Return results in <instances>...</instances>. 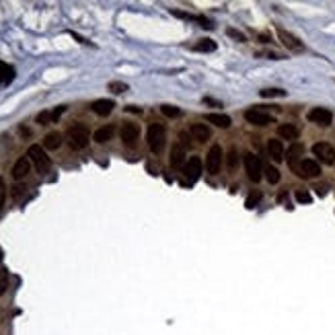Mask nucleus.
Instances as JSON below:
<instances>
[{"instance_id":"7","label":"nucleus","mask_w":335,"mask_h":335,"mask_svg":"<svg viewBox=\"0 0 335 335\" xmlns=\"http://www.w3.org/2000/svg\"><path fill=\"white\" fill-rule=\"evenodd\" d=\"M120 136H122V142H123L125 146H134L136 140H138V136H140V128H138V123L128 122V123L122 125Z\"/></svg>"},{"instance_id":"10","label":"nucleus","mask_w":335,"mask_h":335,"mask_svg":"<svg viewBox=\"0 0 335 335\" xmlns=\"http://www.w3.org/2000/svg\"><path fill=\"white\" fill-rule=\"evenodd\" d=\"M296 173H298L300 177H305V179H308V177H317L319 173H321V167H319V163H315V160L305 158V160H300V163H298Z\"/></svg>"},{"instance_id":"3","label":"nucleus","mask_w":335,"mask_h":335,"mask_svg":"<svg viewBox=\"0 0 335 335\" xmlns=\"http://www.w3.org/2000/svg\"><path fill=\"white\" fill-rule=\"evenodd\" d=\"M68 144H70L72 150H83L89 144V130L87 125L76 123L68 130Z\"/></svg>"},{"instance_id":"15","label":"nucleus","mask_w":335,"mask_h":335,"mask_svg":"<svg viewBox=\"0 0 335 335\" xmlns=\"http://www.w3.org/2000/svg\"><path fill=\"white\" fill-rule=\"evenodd\" d=\"M29 171H31V160L27 156H21L15 163V167H13V177L15 179H23V177L29 175Z\"/></svg>"},{"instance_id":"22","label":"nucleus","mask_w":335,"mask_h":335,"mask_svg":"<svg viewBox=\"0 0 335 335\" xmlns=\"http://www.w3.org/2000/svg\"><path fill=\"white\" fill-rule=\"evenodd\" d=\"M60 144H62V134L60 132H52V134H48L43 138V148H48V150L60 148Z\"/></svg>"},{"instance_id":"35","label":"nucleus","mask_w":335,"mask_h":335,"mask_svg":"<svg viewBox=\"0 0 335 335\" xmlns=\"http://www.w3.org/2000/svg\"><path fill=\"white\" fill-rule=\"evenodd\" d=\"M228 35L235 37V39H239V41H245V35H243V33H239V31H235V29H228Z\"/></svg>"},{"instance_id":"24","label":"nucleus","mask_w":335,"mask_h":335,"mask_svg":"<svg viewBox=\"0 0 335 335\" xmlns=\"http://www.w3.org/2000/svg\"><path fill=\"white\" fill-rule=\"evenodd\" d=\"M13 78H15V70L4 62H0V83H10Z\"/></svg>"},{"instance_id":"2","label":"nucleus","mask_w":335,"mask_h":335,"mask_svg":"<svg viewBox=\"0 0 335 335\" xmlns=\"http://www.w3.org/2000/svg\"><path fill=\"white\" fill-rule=\"evenodd\" d=\"M27 156H29V160L33 165H35V169L39 171V173H48L50 171V167H52V160H50V156L45 154V150H43V146H39V144H33V146H29V150H27Z\"/></svg>"},{"instance_id":"14","label":"nucleus","mask_w":335,"mask_h":335,"mask_svg":"<svg viewBox=\"0 0 335 335\" xmlns=\"http://www.w3.org/2000/svg\"><path fill=\"white\" fill-rule=\"evenodd\" d=\"M189 134L193 136V140H198V142H206V140H210V136H212L210 128H208L206 123H193L191 128H189Z\"/></svg>"},{"instance_id":"20","label":"nucleus","mask_w":335,"mask_h":335,"mask_svg":"<svg viewBox=\"0 0 335 335\" xmlns=\"http://www.w3.org/2000/svg\"><path fill=\"white\" fill-rule=\"evenodd\" d=\"M183 163H185V146H181V144L173 146V150H171V165L173 167H181Z\"/></svg>"},{"instance_id":"38","label":"nucleus","mask_w":335,"mask_h":335,"mask_svg":"<svg viewBox=\"0 0 335 335\" xmlns=\"http://www.w3.org/2000/svg\"><path fill=\"white\" fill-rule=\"evenodd\" d=\"M0 261H2V249H0Z\"/></svg>"},{"instance_id":"26","label":"nucleus","mask_w":335,"mask_h":335,"mask_svg":"<svg viewBox=\"0 0 335 335\" xmlns=\"http://www.w3.org/2000/svg\"><path fill=\"white\" fill-rule=\"evenodd\" d=\"M259 95H261L263 99H272V97H284V95H286V91H282V89H263V91H259Z\"/></svg>"},{"instance_id":"4","label":"nucleus","mask_w":335,"mask_h":335,"mask_svg":"<svg viewBox=\"0 0 335 335\" xmlns=\"http://www.w3.org/2000/svg\"><path fill=\"white\" fill-rule=\"evenodd\" d=\"M222 167V148L214 144L210 150H208V156H206V169L210 175H216Z\"/></svg>"},{"instance_id":"21","label":"nucleus","mask_w":335,"mask_h":335,"mask_svg":"<svg viewBox=\"0 0 335 335\" xmlns=\"http://www.w3.org/2000/svg\"><path fill=\"white\" fill-rule=\"evenodd\" d=\"M206 120L210 123H214V125H218V128H228L230 125V118L224 115V113H208Z\"/></svg>"},{"instance_id":"33","label":"nucleus","mask_w":335,"mask_h":335,"mask_svg":"<svg viewBox=\"0 0 335 335\" xmlns=\"http://www.w3.org/2000/svg\"><path fill=\"white\" fill-rule=\"evenodd\" d=\"M296 200L300 204H310V202H313V198H310L308 191H296Z\"/></svg>"},{"instance_id":"34","label":"nucleus","mask_w":335,"mask_h":335,"mask_svg":"<svg viewBox=\"0 0 335 335\" xmlns=\"http://www.w3.org/2000/svg\"><path fill=\"white\" fill-rule=\"evenodd\" d=\"M4 200H6V183H4L2 177H0V208H2Z\"/></svg>"},{"instance_id":"28","label":"nucleus","mask_w":335,"mask_h":335,"mask_svg":"<svg viewBox=\"0 0 335 335\" xmlns=\"http://www.w3.org/2000/svg\"><path fill=\"white\" fill-rule=\"evenodd\" d=\"M37 123H39V125H48V123H54L52 111H41V113L37 115Z\"/></svg>"},{"instance_id":"5","label":"nucleus","mask_w":335,"mask_h":335,"mask_svg":"<svg viewBox=\"0 0 335 335\" xmlns=\"http://www.w3.org/2000/svg\"><path fill=\"white\" fill-rule=\"evenodd\" d=\"M245 169H247V175L253 183H257L261 179V173H263V167H261V160L259 156L255 154H245Z\"/></svg>"},{"instance_id":"29","label":"nucleus","mask_w":335,"mask_h":335,"mask_svg":"<svg viewBox=\"0 0 335 335\" xmlns=\"http://www.w3.org/2000/svg\"><path fill=\"white\" fill-rule=\"evenodd\" d=\"M259 200H261V193H259V191H251L249 198H247V202H245V206H247V208H255Z\"/></svg>"},{"instance_id":"18","label":"nucleus","mask_w":335,"mask_h":335,"mask_svg":"<svg viewBox=\"0 0 335 335\" xmlns=\"http://www.w3.org/2000/svg\"><path fill=\"white\" fill-rule=\"evenodd\" d=\"M278 134H280V138H284V140H296L300 132L294 123H282L278 128Z\"/></svg>"},{"instance_id":"36","label":"nucleus","mask_w":335,"mask_h":335,"mask_svg":"<svg viewBox=\"0 0 335 335\" xmlns=\"http://www.w3.org/2000/svg\"><path fill=\"white\" fill-rule=\"evenodd\" d=\"M204 103H206V105H216V107H220V103L214 101V99H210V97H204Z\"/></svg>"},{"instance_id":"1","label":"nucleus","mask_w":335,"mask_h":335,"mask_svg":"<svg viewBox=\"0 0 335 335\" xmlns=\"http://www.w3.org/2000/svg\"><path fill=\"white\" fill-rule=\"evenodd\" d=\"M146 142H148V148L152 150L154 154H158L167 144V130L158 123H150L148 132H146Z\"/></svg>"},{"instance_id":"13","label":"nucleus","mask_w":335,"mask_h":335,"mask_svg":"<svg viewBox=\"0 0 335 335\" xmlns=\"http://www.w3.org/2000/svg\"><path fill=\"white\" fill-rule=\"evenodd\" d=\"M303 152H305V146L300 144V142H294L290 148H288L286 156H288V165H290V169H294V171H296L298 160H300V156H303Z\"/></svg>"},{"instance_id":"23","label":"nucleus","mask_w":335,"mask_h":335,"mask_svg":"<svg viewBox=\"0 0 335 335\" xmlns=\"http://www.w3.org/2000/svg\"><path fill=\"white\" fill-rule=\"evenodd\" d=\"M195 52H214L216 50V41L214 39H200L198 43L193 45Z\"/></svg>"},{"instance_id":"32","label":"nucleus","mask_w":335,"mask_h":335,"mask_svg":"<svg viewBox=\"0 0 335 335\" xmlns=\"http://www.w3.org/2000/svg\"><path fill=\"white\" fill-rule=\"evenodd\" d=\"M237 148H230V152H228V160H226V165H228V169L233 171L235 167H237Z\"/></svg>"},{"instance_id":"27","label":"nucleus","mask_w":335,"mask_h":335,"mask_svg":"<svg viewBox=\"0 0 335 335\" xmlns=\"http://www.w3.org/2000/svg\"><path fill=\"white\" fill-rule=\"evenodd\" d=\"M6 288H8V272L4 268H0V296L6 292Z\"/></svg>"},{"instance_id":"9","label":"nucleus","mask_w":335,"mask_h":335,"mask_svg":"<svg viewBox=\"0 0 335 335\" xmlns=\"http://www.w3.org/2000/svg\"><path fill=\"white\" fill-rule=\"evenodd\" d=\"M308 120L313 122V123H317V125L327 128V125L331 123V120H333V115H331V111L325 109V107H315V109L308 111Z\"/></svg>"},{"instance_id":"25","label":"nucleus","mask_w":335,"mask_h":335,"mask_svg":"<svg viewBox=\"0 0 335 335\" xmlns=\"http://www.w3.org/2000/svg\"><path fill=\"white\" fill-rule=\"evenodd\" d=\"M265 179H268V181L272 183V185H274V183H278V181H280V171L275 169L274 165L265 167Z\"/></svg>"},{"instance_id":"31","label":"nucleus","mask_w":335,"mask_h":335,"mask_svg":"<svg viewBox=\"0 0 335 335\" xmlns=\"http://www.w3.org/2000/svg\"><path fill=\"white\" fill-rule=\"evenodd\" d=\"M109 91H113V93H123V91H128V85L113 80V83H109Z\"/></svg>"},{"instance_id":"30","label":"nucleus","mask_w":335,"mask_h":335,"mask_svg":"<svg viewBox=\"0 0 335 335\" xmlns=\"http://www.w3.org/2000/svg\"><path fill=\"white\" fill-rule=\"evenodd\" d=\"M160 113L167 115V118H177L181 111H179L177 107H173V105H163V107H160Z\"/></svg>"},{"instance_id":"17","label":"nucleus","mask_w":335,"mask_h":335,"mask_svg":"<svg viewBox=\"0 0 335 335\" xmlns=\"http://www.w3.org/2000/svg\"><path fill=\"white\" fill-rule=\"evenodd\" d=\"M268 152L274 160H282L284 158V146H282V140H275V138H272V140H268Z\"/></svg>"},{"instance_id":"6","label":"nucleus","mask_w":335,"mask_h":335,"mask_svg":"<svg viewBox=\"0 0 335 335\" xmlns=\"http://www.w3.org/2000/svg\"><path fill=\"white\" fill-rule=\"evenodd\" d=\"M313 152H315V156L321 160V163H325V165L335 163V148L331 144H327V142H317L313 146Z\"/></svg>"},{"instance_id":"37","label":"nucleus","mask_w":335,"mask_h":335,"mask_svg":"<svg viewBox=\"0 0 335 335\" xmlns=\"http://www.w3.org/2000/svg\"><path fill=\"white\" fill-rule=\"evenodd\" d=\"M21 189H25V187H21V185H17V187H15V191H13L15 198H19V195H21Z\"/></svg>"},{"instance_id":"16","label":"nucleus","mask_w":335,"mask_h":335,"mask_svg":"<svg viewBox=\"0 0 335 335\" xmlns=\"http://www.w3.org/2000/svg\"><path fill=\"white\" fill-rule=\"evenodd\" d=\"M115 107V103L109 101V99H97L93 101V105H91V109H93L97 115H101V118H105V115H109Z\"/></svg>"},{"instance_id":"11","label":"nucleus","mask_w":335,"mask_h":335,"mask_svg":"<svg viewBox=\"0 0 335 335\" xmlns=\"http://www.w3.org/2000/svg\"><path fill=\"white\" fill-rule=\"evenodd\" d=\"M183 173H185V177H187L191 183L198 179L200 173H202V160H200V156H191L187 163H185V169H183Z\"/></svg>"},{"instance_id":"8","label":"nucleus","mask_w":335,"mask_h":335,"mask_svg":"<svg viewBox=\"0 0 335 335\" xmlns=\"http://www.w3.org/2000/svg\"><path fill=\"white\" fill-rule=\"evenodd\" d=\"M245 120L249 123H253V125H270V123H274L272 115L261 111V109H247L245 111Z\"/></svg>"},{"instance_id":"12","label":"nucleus","mask_w":335,"mask_h":335,"mask_svg":"<svg viewBox=\"0 0 335 335\" xmlns=\"http://www.w3.org/2000/svg\"><path fill=\"white\" fill-rule=\"evenodd\" d=\"M278 37H280V41L286 45V48L288 50H294V52H300V50H303L305 48V45L303 43H300V39L298 37H294L292 35V33H288L286 29H278Z\"/></svg>"},{"instance_id":"19","label":"nucleus","mask_w":335,"mask_h":335,"mask_svg":"<svg viewBox=\"0 0 335 335\" xmlns=\"http://www.w3.org/2000/svg\"><path fill=\"white\" fill-rule=\"evenodd\" d=\"M113 134H115V128L113 125H103V128H99L97 132H95V142H99V144H105V142H109L111 138H113Z\"/></svg>"}]
</instances>
